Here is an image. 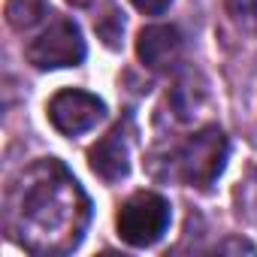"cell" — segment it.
<instances>
[{"mask_svg":"<svg viewBox=\"0 0 257 257\" xmlns=\"http://www.w3.org/2000/svg\"><path fill=\"white\" fill-rule=\"evenodd\" d=\"M91 203L79 182L58 161H40L25 173L19 191V233L16 239L37 254L73 251L88 227Z\"/></svg>","mask_w":257,"mask_h":257,"instance_id":"obj_1","label":"cell"},{"mask_svg":"<svg viewBox=\"0 0 257 257\" xmlns=\"http://www.w3.org/2000/svg\"><path fill=\"white\" fill-rule=\"evenodd\" d=\"M227 158H230V143H227L224 131L209 124L170 152L167 179H179L191 188L209 191L218 182V176L224 173Z\"/></svg>","mask_w":257,"mask_h":257,"instance_id":"obj_2","label":"cell"},{"mask_svg":"<svg viewBox=\"0 0 257 257\" xmlns=\"http://www.w3.org/2000/svg\"><path fill=\"white\" fill-rule=\"evenodd\" d=\"M170 200L155 191H137L118 209V236L131 248H149L170 230Z\"/></svg>","mask_w":257,"mask_h":257,"instance_id":"obj_3","label":"cell"},{"mask_svg":"<svg viewBox=\"0 0 257 257\" xmlns=\"http://www.w3.org/2000/svg\"><path fill=\"white\" fill-rule=\"evenodd\" d=\"M88 49L82 40V31L76 22L58 16L49 22V28L28 46V61L37 70H61V67H79L85 61Z\"/></svg>","mask_w":257,"mask_h":257,"instance_id":"obj_4","label":"cell"},{"mask_svg":"<svg viewBox=\"0 0 257 257\" xmlns=\"http://www.w3.org/2000/svg\"><path fill=\"white\" fill-rule=\"evenodd\" d=\"M106 103L97 94L79 91V88H64L49 100V121L58 134L64 137H82L103 121Z\"/></svg>","mask_w":257,"mask_h":257,"instance_id":"obj_5","label":"cell"},{"mask_svg":"<svg viewBox=\"0 0 257 257\" xmlns=\"http://www.w3.org/2000/svg\"><path fill=\"white\" fill-rule=\"evenodd\" d=\"M131 143H134V121L124 118L97 146H91L88 164H91L94 176H100L109 185L121 182L127 173H131Z\"/></svg>","mask_w":257,"mask_h":257,"instance_id":"obj_6","label":"cell"},{"mask_svg":"<svg viewBox=\"0 0 257 257\" xmlns=\"http://www.w3.org/2000/svg\"><path fill=\"white\" fill-rule=\"evenodd\" d=\"M185 52V37L179 28L173 25H149L140 31V40H137V55L146 67L152 70H170L179 64Z\"/></svg>","mask_w":257,"mask_h":257,"instance_id":"obj_7","label":"cell"},{"mask_svg":"<svg viewBox=\"0 0 257 257\" xmlns=\"http://www.w3.org/2000/svg\"><path fill=\"white\" fill-rule=\"evenodd\" d=\"M46 0H10L7 4V19L16 31H31L37 22L46 19Z\"/></svg>","mask_w":257,"mask_h":257,"instance_id":"obj_8","label":"cell"},{"mask_svg":"<svg viewBox=\"0 0 257 257\" xmlns=\"http://www.w3.org/2000/svg\"><path fill=\"white\" fill-rule=\"evenodd\" d=\"M227 13L242 31L257 34V0H227Z\"/></svg>","mask_w":257,"mask_h":257,"instance_id":"obj_9","label":"cell"},{"mask_svg":"<svg viewBox=\"0 0 257 257\" xmlns=\"http://www.w3.org/2000/svg\"><path fill=\"white\" fill-rule=\"evenodd\" d=\"M97 34L103 37V43H106L109 49H118V40H121V34H124V19H121V13H118L115 7H109V13L100 16Z\"/></svg>","mask_w":257,"mask_h":257,"instance_id":"obj_10","label":"cell"},{"mask_svg":"<svg viewBox=\"0 0 257 257\" xmlns=\"http://www.w3.org/2000/svg\"><path fill=\"white\" fill-rule=\"evenodd\" d=\"M131 4H134L140 13H146V16H164V13L170 10L173 0H131Z\"/></svg>","mask_w":257,"mask_h":257,"instance_id":"obj_11","label":"cell"}]
</instances>
